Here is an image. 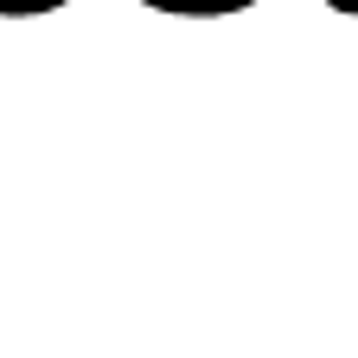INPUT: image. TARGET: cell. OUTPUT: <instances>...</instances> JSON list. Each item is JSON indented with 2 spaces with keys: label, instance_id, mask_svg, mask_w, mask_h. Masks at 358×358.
Returning a JSON list of instances; mask_svg holds the SVG:
<instances>
[{
  "label": "cell",
  "instance_id": "6da1fadb",
  "mask_svg": "<svg viewBox=\"0 0 358 358\" xmlns=\"http://www.w3.org/2000/svg\"><path fill=\"white\" fill-rule=\"evenodd\" d=\"M154 13H179V20H217V13H243L256 0H141Z\"/></svg>",
  "mask_w": 358,
  "mask_h": 358
},
{
  "label": "cell",
  "instance_id": "7a4b0ae2",
  "mask_svg": "<svg viewBox=\"0 0 358 358\" xmlns=\"http://www.w3.org/2000/svg\"><path fill=\"white\" fill-rule=\"evenodd\" d=\"M327 7H339V13H358V0H327Z\"/></svg>",
  "mask_w": 358,
  "mask_h": 358
}]
</instances>
